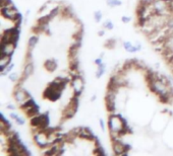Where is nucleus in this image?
I'll return each instance as SVG.
<instances>
[{
	"instance_id": "obj_9",
	"label": "nucleus",
	"mask_w": 173,
	"mask_h": 156,
	"mask_svg": "<svg viewBox=\"0 0 173 156\" xmlns=\"http://www.w3.org/2000/svg\"><path fill=\"white\" fill-rule=\"evenodd\" d=\"M153 8L156 14L159 15H171L168 7V1L167 0H155L153 3Z\"/></svg>"
},
{
	"instance_id": "obj_15",
	"label": "nucleus",
	"mask_w": 173,
	"mask_h": 156,
	"mask_svg": "<svg viewBox=\"0 0 173 156\" xmlns=\"http://www.w3.org/2000/svg\"><path fill=\"white\" fill-rule=\"evenodd\" d=\"M35 72V66H34V63L33 62H29L26 63L24 67V70H22V78H24L25 80H27L28 78H30Z\"/></svg>"
},
{
	"instance_id": "obj_20",
	"label": "nucleus",
	"mask_w": 173,
	"mask_h": 156,
	"mask_svg": "<svg viewBox=\"0 0 173 156\" xmlns=\"http://www.w3.org/2000/svg\"><path fill=\"white\" fill-rule=\"evenodd\" d=\"M38 42H39V36H30V38H29V41H28V50L33 51V49L37 46Z\"/></svg>"
},
{
	"instance_id": "obj_14",
	"label": "nucleus",
	"mask_w": 173,
	"mask_h": 156,
	"mask_svg": "<svg viewBox=\"0 0 173 156\" xmlns=\"http://www.w3.org/2000/svg\"><path fill=\"white\" fill-rule=\"evenodd\" d=\"M80 47H82V43H80V42H76V43L70 45V47H69V49H68V55H67L68 56L69 60L78 58Z\"/></svg>"
},
{
	"instance_id": "obj_13",
	"label": "nucleus",
	"mask_w": 173,
	"mask_h": 156,
	"mask_svg": "<svg viewBox=\"0 0 173 156\" xmlns=\"http://www.w3.org/2000/svg\"><path fill=\"white\" fill-rule=\"evenodd\" d=\"M16 44L8 43V44H1L0 46V55H9L12 56L16 49Z\"/></svg>"
},
{
	"instance_id": "obj_12",
	"label": "nucleus",
	"mask_w": 173,
	"mask_h": 156,
	"mask_svg": "<svg viewBox=\"0 0 173 156\" xmlns=\"http://www.w3.org/2000/svg\"><path fill=\"white\" fill-rule=\"evenodd\" d=\"M78 138L92 142H95V140L97 139V137L94 136L92 130L90 128H88V127H80V133H78Z\"/></svg>"
},
{
	"instance_id": "obj_25",
	"label": "nucleus",
	"mask_w": 173,
	"mask_h": 156,
	"mask_svg": "<svg viewBox=\"0 0 173 156\" xmlns=\"http://www.w3.org/2000/svg\"><path fill=\"white\" fill-rule=\"evenodd\" d=\"M13 68H14V64H13V63H11V64H9L5 69H3V70H0L1 76H5V75H8L9 73L11 72V70H12Z\"/></svg>"
},
{
	"instance_id": "obj_1",
	"label": "nucleus",
	"mask_w": 173,
	"mask_h": 156,
	"mask_svg": "<svg viewBox=\"0 0 173 156\" xmlns=\"http://www.w3.org/2000/svg\"><path fill=\"white\" fill-rule=\"evenodd\" d=\"M108 130H109V135H110L111 140H119L120 139V131L124 129L125 127H128L126 121L124 120L120 115H114L111 113L108 118Z\"/></svg>"
},
{
	"instance_id": "obj_37",
	"label": "nucleus",
	"mask_w": 173,
	"mask_h": 156,
	"mask_svg": "<svg viewBox=\"0 0 173 156\" xmlns=\"http://www.w3.org/2000/svg\"><path fill=\"white\" fill-rule=\"evenodd\" d=\"M9 117H10L12 120H15V119L18 117V115H17L16 113H9Z\"/></svg>"
},
{
	"instance_id": "obj_36",
	"label": "nucleus",
	"mask_w": 173,
	"mask_h": 156,
	"mask_svg": "<svg viewBox=\"0 0 173 156\" xmlns=\"http://www.w3.org/2000/svg\"><path fill=\"white\" fill-rule=\"evenodd\" d=\"M6 109H11V111H14L16 107H15V105H12V103H8V105H7V107H6Z\"/></svg>"
},
{
	"instance_id": "obj_7",
	"label": "nucleus",
	"mask_w": 173,
	"mask_h": 156,
	"mask_svg": "<svg viewBox=\"0 0 173 156\" xmlns=\"http://www.w3.org/2000/svg\"><path fill=\"white\" fill-rule=\"evenodd\" d=\"M117 92L114 90H107L105 95V107L108 113H113L116 109V97Z\"/></svg>"
},
{
	"instance_id": "obj_16",
	"label": "nucleus",
	"mask_w": 173,
	"mask_h": 156,
	"mask_svg": "<svg viewBox=\"0 0 173 156\" xmlns=\"http://www.w3.org/2000/svg\"><path fill=\"white\" fill-rule=\"evenodd\" d=\"M123 47H124V49H125L127 52H129V53H136V52L140 51V50L142 49L141 43H138V42H136V45H132L130 42H124Z\"/></svg>"
},
{
	"instance_id": "obj_8",
	"label": "nucleus",
	"mask_w": 173,
	"mask_h": 156,
	"mask_svg": "<svg viewBox=\"0 0 173 156\" xmlns=\"http://www.w3.org/2000/svg\"><path fill=\"white\" fill-rule=\"evenodd\" d=\"M131 146L129 144H125L119 140L112 141V150L115 155H127L128 151H130Z\"/></svg>"
},
{
	"instance_id": "obj_23",
	"label": "nucleus",
	"mask_w": 173,
	"mask_h": 156,
	"mask_svg": "<svg viewBox=\"0 0 173 156\" xmlns=\"http://www.w3.org/2000/svg\"><path fill=\"white\" fill-rule=\"evenodd\" d=\"M106 4L108 5L109 7H117L120 6L122 4V1L121 0H106Z\"/></svg>"
},
{
	"instance_id": "obj_2",
	"label": "nucleus",
	"mask_w": 173,
	"mask_h": 156,
	"mask_svg": "<svg viewBox=\"0 0 173 156\" xmlns=\"http://www.w3.org/2000/svg\"><path fill=\"white\" fill-rule=\"evenodd\" d=\"M78 105H80L78 96L72 95V99H69V101L63 107L62 113H61V120L66 122L69 119L74 118V115H76L78 109Z\"/></svg>"
},
{
	"instance_id": "obj_30",
	"label": "nucleus",
	"mask_w": 173,
	"mask_h": 156,
	"mask_svg": "<svg viewBox=\"0 0 173 156\" xmlns=\"http://www.w3.org/2000/svg\"><path fill=\"white\" fill-rule=\"evenodd\" d=\"M103 26L106 28V30H109L114 28V24H113V22H111V20H106V22L103 24Z\"/></svg>"
},
{
	"instance_id": "obj_5",
	"label": "nucleus",
	"mask_w": 173,
	"mask_h": 156,
	"mask_svg": "<svg viewBox=\"0 0 173 156\" xmlns=\"http://www.w3.org/2000/svg\"><path fill=\"white\" fill-rule=\"evenodd\" d=\"M62 92L63 90L54 87V86L51 85V84H48V86L43 91V97L45 99H47V101L54 103V101H57L61 99Z\"/></svg>"
},
{
	"instance_id": "obj_27",
	"label": "nucleus",
	"mask_w": 173,
	"mask_h": 156,
	"mask_svg": "<svg viewBox=\"0 0 173 156\" xmlns=\"http://www.w3.org/2000/svg\"><path fill=\"white\" fill-rule=\"evenodd\" d=\"M8 78L11 82H17L18 80H20V77L16 72H12V73H9L8 74Z\"/></svg>"
},
{
	"instance_id": "obj_35",
	"label": "nucleus",
	"mask_w": 173,
	"mask_h": 156,
	"mask_svg": "<svg viewBox=\"0 0 173 156\" xmlns=\"http://www.w3.org/2000/svg\"><path fill=\"white\" fill-rule=\"evenodd\" d=\"M140 1H141V2H143V3H145V4H152V3L154 2V1H155V0H140Z\"/></svg>"
},
{
	"instance_id": "obj_19",
	"label": "nucleus",
	"mask_w": 173,
	"mask_h": 156,
	"mask_svg": "<svg viewBox=\"0 0 173 156\" xmlns=\"http://www.w3.org/2000/svg\"><path fill=\"white\" fill-rule=\"evenodd\" d=\"M42 123V115H37L31 118L30 120V124L31 126L33 127V129H39L40 126H41Z\"/></svg>"
},
{
	"instance_id": "obj_22",
	"label": "nucleus",
	"mask_w": 173,
	"mask_h": 156,
	"mask_svg": "<svg viewBox=\"0 0 173 156\" xmlns=\"http://www.w3.org/2000/svg\"><path fill=\"white\" fill-rule=\"evenodd\" d=\"M105 71H106V65L104 64V63H102V64H100L99 66H98L97 72H96V77L100 78V77L105 73Z\"/></svg>"
},
{
	"instance_id": "obj_26",
	"label": "nucleus",
	"mask_w": 173,
	"mask_h": 156,
	"mask_svg": "<svg viewBox=\"0 0 173 156\" xmlns=\"http://www.w3.org/2000/svg\"><path fill=\"white\" fill-rule=\"evenodd\" d=\"M93 154H95V155H102L103 156V155H105V151H104V149L100 145H96L95 148H94Z\"/></svg>"
},
{
	"instance_id": "obj_39",
	"label": "nucleus",
	"mask_w": 173,
	"mask_h": 156,
	"mask_svg": "<svg viewBox=\"0 0 173 156\" xmlns=\"http://www.w3.org/2000/svg\"><path fill=\"white\" fill-rule=\"evenodd\" d=\"M96 99H97V95H96V94H94V95L91 97V101H95Z\"/></svg>"
},
{
	"instance_id": "obj_6",
	"label": "nucleus",
	"mask_w": 173,
	"mask_h": 156,
	"mask_svg": "<svg viewBox=\"0 0 173 156\" xmlns=\"http://www.w3.org/2000/svg\"><path fill=\"white\" fill-rule=\"evenodd\" d=\"M70 85L72 88V93L74 95L78 96L80 97L82 95V91L84 88V80L80 74H76L72 76V81H70Z\"/></svg>"
},
{
	"instance_id": "obj_40",
	"label": "nucleus",
	"mask_w": 173,
	"mask_h": 156,
	"mask_svg": "<svg viewBox=\"0 0 173 156\" xmlns=\"http://www.w3.org/2000/svg\"><path fill=\"white\" fill-rule=\"evenodd\" d=\"M171 71H172V73H173V69H172V70H171Z\"/></svg>"
},
{
	"instance_id": "obj_18",
	"label": "nucleus",
	"mask_w": 173,
	"mask_h": 156,
	"mask_svg": "<svg viewBox=\"0 0 173 156\" xmlns=\"http://www.w3.org/2000/svg\"><path fill=\"white\" fill-rule=\"evenodd\" d=\"M11 56L9 55H0V70L5 69L9 64H11Z\"/></svg>"
},
{
	"instance_id": "obj_33",
	"label": "nucleus",
	"mask_w": 173,
	"mask_h": 156,
	"mask_svg": "<svg viewBox=\"0 0 173 156\" xmlns=\"http://www.w3.org/2000/svg\"><path fill=\"white\" fill-rule=\"evenodd\" d=\"M99 124H100V127H101V130L104 132V131H105V122H104L103 119H100V120H99Z\"/></svg>"
},
{
	"instance_id": "obj_29",
	"label": "nucleus",
	"mask_w": 173,
	"mask_h": 156,
	"mask_svg": "<svg viewBox=\"0 0 173 156\" xmlns=\"http://www.w3.org/2000/svg\"><path fill=\"white\" fill-rule=\"evenodd\" d=\"M13 3L11 0H0V6L1 7H7V6H12Z\"/></svg>"
},
{
	"instance_id": "obj_11",
	"label": "nucleus",
	"mask_w": 173,
	"mask_h": 156,
	"mask_svg": "<svg viewBox=\"0 0 173 156\" xmlns=\"http://www.w3.org/2000/svg\"><path fill=\"white\" fill-rule=\"evenodd\" d=\"M17 13H18V11H17V8L14 5L7 7H1V16L3 18L7 19V20L13 22L15 16L17 15Z\"/></svg>"
},
{
	"instance_id": "obj_21",
	"label": "nucleus",
	"mask_w": 173,
	"mask_h": 156,
	"mask_svg": "<svg viewBox=\"0 0 173 156\" xmlns=\"http://www.w3.org/2000/svg\"><path fill=\"white\" fill-rule=\"evenodd\" d=\"M39 111H40V109L39 107H38L37 105H35L33 107H31L30 109H29L27 113H25L27 115H28L29 118H33V117H35V115H39Z\"/></svg>"
},
{
	"instance_id": "obj_10",
	"label": "nucleus",
	"mask_w": 173,
	"mask_h": 156,
	"mask_svg": "<svg viewBox=\"0 0 173 156\" xmlns=\"http://www.w3.org/2000/svg\"><path fill=\"white\" fill-rule=\"evenodd\" d=\"M13 99L18 105H22L25 101H27L29 99H31V95L26 89L22 88V86H15L14 90H13Z\"/></svg>"
},
{
	"instance_id": "obj_28",
	"label": "nucleus",
	"mask_w": 173,
	"mask_h": 156,
	"mask_svg": "<svg viewBox=\"0 0 173 156\" xmlns=\"http://www.w3.org/2000/svg\"><path fill=\"white\" fill-rule=\"evenodd\" d=\"M102 16H103V14H102V12L100 10H97L94 12V20H95L96 22H100L102 19Z\"/></svg>"
},
{
	"instance_id": "obj_31",
	"label": "nucleus",
	"mask_w": 173,
	"mask_h": 156,
	"mask_svg": "<svg viewBox=\"0 0 173 156\" xmlns=\"http://www.w3.org/2000/svg\"><path fill=\"white\" fill-rule=\"evenodd\" d=\"M15 123H16L17 125H20V126H22V125H25V123H26V120H25L24 118H22V117H17L16 119H15Z\"/></svg>"
},
{
	"instance_id": "obj_17",
	"label": "nucleus",
	"mask_w": 173,
	"mask_h": 156,
	"mask_svg": "<svg viewBox=\"0 0 173 156\" xmlns=\"http://www.w3.org/2000/svg\"><path fill=\"white\" fill-rule=\"evenodd\" d=\"M57 67H58V64H57L55 59H47V60L44 62V68L50 73L54 72L57 69Z\"/></svg>"
},
{
	"instance_id": "obj_38",
	"label": "nucleus",
	"mask_w": 173,
	"mask_h": 156,
	"mask_svg": "<svg viewBox=\"0 0 173 156\" xmlns=\"http://www.w3.org/2000/svg\"><path fill=\"white\" fill-rule=\"evenodd\" d=\"M104 34H105V30H99V32H98V36H103Z\"/></svg>"
},
{
	"instance_id": "obj_32",
	"label": "nucleus",
	"mask_w": 173,
	"mask_h": 156,
	"mask_svg": "<svg viewBox=\"0 0 173 156\" xmlns=\"http://www.w3.org/2000/svg\"><path fill=\"white\" fill-rule=\"evenodd\" d=\"M121 22L123 24H128V22H131V17L130 16H122L121 17Z\"/></svg>"
},
{
	"instance_id": "obj_3",
	"label": "nucleus",
	"mask_w": 173,
	"mask_h": 156,
	"mask_svg": "<svg viewBox=\"0 0 173 156\" xmlns=\"http://www.w3.org/2000/svg\"><path fill=\"white\" fill-rule=\"evenodd\" d=\"M33 141L40 149H46L50 146L49 143V137L48 134L45 132V130H37L34 129L33 133Z\"/></svg>"
},
{
	"instance_id": "obj_34",
	"label": "nucleus",
	"mask_w": 173,
	"mask_h": 156,
	"mask_svg": "<svg viewBox=\"0 0 173 156\" xmlns=\"http://www.w3.org/2000/svg\"><path fill=\"white\" fill-rule=\"evenodd\" d=\"M94 63H95L97 66H99L100 64H102V63H103V61H102V57H99V58H97V59H95Z\"/></svg>"
},
{
	"instance_id": "obj_4",
	"label": "nucleus",
	"mask_w": 173,
	"mask_h": 156,
	"mask_svg": "<svg viewBox=\"0 0 173 156\" xmlns=\"http://www.w3.org/2000/svg\"><path fill=\"white\" fill-rule=\"evenodd\" d=\"M20 38V30L16 26L8 28L2 32L1 36V44H8L13 43L17 45V41Z\"/></svg>"
},
{
	"instance_id": "obj_24",
	"label": "nucleus",
	"mask_w": 173,
	"mask_h": 156,
	"mask_svg": "<svg viewBox=\"0 0 173 156\" xmlns=\"http://www.w3.org/2000/svg\"><path fill=\"white\" fill-rule=\"evenodd\" d=\"M115 46H116V40H114V38H109V40H107L105 42V47L109 50L114 49Z\"/></svg>"
}]
</instances>
